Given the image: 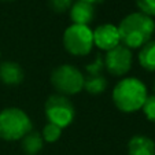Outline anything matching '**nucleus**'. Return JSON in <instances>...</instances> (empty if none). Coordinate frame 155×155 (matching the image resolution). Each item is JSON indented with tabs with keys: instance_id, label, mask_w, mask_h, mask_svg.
<instances>
[{
	"instance_id": "6ab92c4d",
	"label": "nucleus",
	"mask_w": 155,
	"mask_h": 155,
	"mask_svg": "<svg viewBox=\"0 0 155 155\" xmlns=\"http://www.w3.org/2000/svg\"><path fill=\"white\" fill-rule=\"evenodd\" d=\"M73 0H50V7L52 11L58 12V14H63L68 10H70Z\"/></svg>"
},
{
	"instance_id": "f257e3e1",
	"label": "nucleus",
	"mask_w": 155,
	"mask_h": 155,
	"mask_svg": "<svg viewBox=\"0 0 155 155\" xmlns=\"http://www.w3.org/2000/svg\"><path fill=\"white\" fill-rule=\"evenodd\" d=\"M117 28L121 44L129 50H135L151 40L155 32V22L151 17L139 11L126 15Z\"/></svg>"
},
{
	"instance_id": "a211bd4d",
	"label": "nucleus",
	"mask_w": 155,
	"mask_h": 155,
	"mask_svg": "<svg viewBox=\"0 0 155 155\" xmlns=\"http://www.w3.org/2000/svg\"><path fill=\"white\" fill-rule=\"evenodd\" d=\"M136 6L139 7L140 12L151 18L155 17V0H136Z\"/></svg>"
},
{
	"instance_id": "aec40b11",
	"label": "nucleus",
	"mask_w": 155,
	"mask_h": 155,
	"mask_svg": "<svg viewBox=\"0 0 155 155\" xmlns=\"http://www.w3.org/2000/svg\"><path fill=\"white\" fill-rule=\"evenodd\" d=\"M80 2H85V3H91V4H99V3H103L104 0H80Z\"/></svg>"
},
{
	"instance_id": "6e6552de",
	"label": "nucleus",
	"mask_w": 155,
	"mask_h": 155,
	"mask_svg": "<svg viewBox=\"0 0 155 155\" xmlns=\"http://www.w3.org/2000/svg\"><path fill=\"white\" fill-rule=\"evenodd\" d=\"M121 44L118 28L111 24H103L94 30V45L103 51H110Z\"/></svg>"
},
{
	"instance_id": "5701e85b",
	"label": "nucleus",
	"mask_w": 155,
	"mask_h": 155,
	"mask_svg": "<svg viewBox=\"0 0 155 155\" xmlns=\"http://www.w3.org/2000/svg\"><path fill=\"white\" fill-rule=\"evenodd\" d=\"M0 56H2V52H0Z\"/></svg>"
},
{
	"instance_id": "f3484780",
	"label": "nucleus",
	"mask_w": 155,
	"mask_h": 155,
	"mask_svg": "<svg viewBox=\"0 0 155 155\" xmlns=\"http://www.w3.org/2000/svg\"><path fill=\"white\" fill-rule=\"evenodd\" d=\"M103 69H104V59H103L100 55H97L94 63L87 64L85 70H87L88 76H100Z\"/></svg>"
},
{
	"instance_id": "4be33fe9",
	"label": "nucleus",
	"mask_w": 155,
	"mask_h": 155,
	"mask_svg": "<svg viewBox=\"0 0 155 155\" xmlns=\"http://www.w3.org/2000/svg\"><path fill=\"white\" fill-rule=\"evenodd\" d=\"M154 91H155V82H154Z\"/></svg>"
},
{
	"instance_id": "423d86ee",
	"label": "nucleus",
	"mask_w": 155,
	"mask_h": 155,
	"mask_svg": "<svg viewBox=\"0 0 155 155\" xmlns=\"http://www.w3.org/2000/svg\"><path fill=\"white\" fill-rule=\"evenodd\" d=\"M45 115L48 118V122L55 124L59 128L69 126L76 118V110L74 106L68 96L63 95H52L45 102Z\"/></svg>"
},
{
	"instance_id": "ddd939ff",
	"label": "nucleus",
	"mask_w": 155,
	"mask_h": 155,
	"mask_svg": "<svg viewBox=\"0 0 155 155\" xmlns=\"http://www.w3.org/2000/svg\"><path fill=\"white\" fill-rule=\"evenodd\" d=\"M139 63L147 71H155V40H150L139 51Z\"/></svg>"
},
{
	"instance_id": "39448f33",
	"label": "nucleus",
	"mask_w": 155,
	"mask_h": 155,
	"mask_svg": "<svg viewBox=\"0 0 155 155\" xmlns=\"http://www.w3.org/2000/svg\"><path fill=\"white\" fill-rule=\"evenodd\" d=\"M63 47L70 55H88L94 48V30L84 25H70L63 33Z\"/></svg>"
},
{
	"instance_id": "7ed1b4c3",
	"label": "nucleus",
	"mask_w": 155,
	"mask_h": 155,
	"mask_svg": "<svg viewBox=\"0 0 155 155\" xmlns=\"http://www.w3.org/2000/svg\"><path fill=\"white\" fill-rule=\"evenodd\" d=\"M32 129V121L24 110L8 107L0 111V137L3 140H21Z\"/></svg>"
},
{
	"instance_id": "0eeeda50",
	"label": "nucleus",
	"mask_w": 155,
	"mask_h": 155,
	"mask_svg": "<svg viewBox=\"0 0 155 155\" xmlns=\"http://www.w3.org/2000/svg\"><path fill=\"white\" fill-rule=\"evenodd\" d=\"M104 69L115 77L125 76L132 68V51L128 47L120 44L115 48L107 51L104 58Z\"/></svg>"
},
{
	"instance_id": "2eb2a0df",
	"label": "nucleus",
	"mask_w": 155,
	"mask_h": 155,
	"mask_svg": "<svg viewBox=\"0 0 155 155\" xmlns=\"http://www.w3.org/2000/svg\"><path fill=\"white\" fill-rule=\"evenodd\" d=\"M41 136H43L44 141H47V143H55L62 136V128H59L55 124L48 122L47 125L43 128V130H41Z\"/></svg>"
},
{
	"instance_id": "dca6fc26",
	"label": "nucleus",
	"mask_w": 155,
	"mask_h": 155,
	"mask_svg": "<svg viewBox=\"0 0 155 155\" xmlns=\"http://www.w3.org/2000/svg\"><path fill=\"white\" fill-rule=\"evenodd\" d=\"M141 110H143V113H144L147 120L151 121V122H155V95L147 96Z\"/></svg>"
},
{
	"instance_id": "20e7f679",
	"label": "nucleus",
	"mask_w": 155,
	"mask_h": 155,
	"mask_svg": "<svg viewBox=\"0 0 155 155\" xmlns=\"http://www.w3.org/2000/svg\"><path fill=\"white\" fill-rule=\"evenodd\" d=\"M84 74L73 64H61L54 69L51 74V82L59 95L69 96L76 95L84 89Z\"/></svg>"
},
{
	"instance_id": "4468645a",
	"label": "nucleus",
	"mask_w": 155,
	"mask_h": 155,
	"mask_svg": "<svg viewBox=\"0 0 155 155\" xmlns=\"http://www.w3.org/2000/svg\"><path fill=\"white\" fill-rule=\"evenodd\" d=\"M107 88V80L103 76H88L84 80V89L88 94L99 95L103 94Z\"/></svg>"
},
{
	"instance_id": "f03ea898",
	"label": "nucleus",
	"mask_w": 155,
	"mask_h": 155,
	"mask_svg": "<svg viewBox=\"0 0 155 155\" xmlns=\"http://www.w3.org/2000/svg\"><path fill=\"white\" fill-rule=\"evenodd\" d=\"M147 96V87L136 77L122 78L113 89V100L122 113H135L141 110Z\"/></svg>"
},
{
	"instance_id": "9d476101",
	"label": "nucleus",
	"mask_w": 155,
	"mask_h": 155,
	"mask_svg": "<svg viewBox=\"0 0 155 155\" xmlns=\"http://www.w3.org/2000/svg\"><path fill=\"white\" fill-rule=\"evenodd\" d=\"M25 73L17 62H2L0 63V80L6 85H18L24 81Z\"/></svg>"
},
{
	"instance_id": "9b49d317",
	"label": "nucleus",
	"mask_w": 155,
	"mask_h": 155,
	"mask_svg": "<svg viewBox=\"0 0 155 155\" xmlns=\"http://www.w3.org/2000/svg\"><path fill=\"white\" fill-rule=\"evenodd\" d=\"M129 155H155V143L147 136H133L128 143Z\"/></svg>"
},
{
	"instance_id": "f8f14e48",
	"label": "nucleus",
	"mask_w": 155,
	"mask_h": 155,
	"mask_svg": "<svg viewBox=\"0 0 155 155\" xmlns=\"http://www.w3.org/2000/svg\"><path fill=\"white\" fill-rule=\"evenodd\" d=\"M43 146L44 140L41 133L37 130H33V129L21 139V147L26 155H37L43 150Z\"/></svg>"
},
{
	"instance_id": "412c9836",
	"label": "nucleus",
	"mask_w": 155,
	"mask_h": 155,
	"mask_svg": "<svg viewBox=\"0 0 155 155\" xmlns=\"http://www.w3.org/2000/svg\"><path fill=\"white\" fill-rule=\"evenodd\" d=\"M2 2H12V0H2Z\"/></svg>"
},
{
	"instance_id": "1a4fd4ad",
	"label": "nucleus",
	"mask_w": 155,
	"mask_h": 155,
	"mask_svg": "<svg viewBox=\"0 0 155 155\" xmlns=\"http://www.w3.org/2000/svg\"><path fill=\"white\" fill-rule=\"evenodd\" d=\"M95 6L91 3H85L77 0L76 3L71 4L70 7V19L74 25H84L89 26L92 21L95 19Z\"/></svg>"
}]
</instances>
